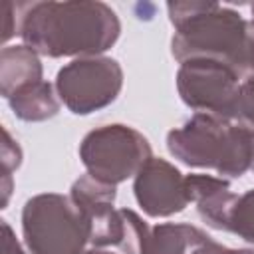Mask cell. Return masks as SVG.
Here are the masks:
<instances>
[{
  "label": "cell",
  "instance_id": "6da1fadb",
  "mask_svg": "<svg viewBox=\"0 0 254 254\" xmlns=\"http://www.w3.org/2000/svg\"><path fill=\"white\" fill-rule=\"evenodd\" d=\"M20 34L44 56L95 54L117 40L119 22L101 2H34L26 4Z\"/></svg>",
  "mask_w": 254,
  "mask_h": 254
},
{
  "label": "cell",
  "instance_id": "7a4b0ae2",
  "mask_svg": "<svg viewBox=\"0 0 254 254\" xmlns=\"http://www.w3.org/2000/svg\"><path fill=\"white\" fill-rule=\"evenodd\" d=\"M167 8L177 28L173 54L179 62L214 60L240 75L246 40L240 14L214 2H171Z\"/></svg>",
  "mask_w": 254,
  "mask_h": 254
},
{
  "label": "cell",
  "instance_id": "3957f363",
  "mask_svg": "<svg viewBox=\"0 0 254 254\" xmlns=\"http://www.w3.org/2000/svg\"><path fill=\"white\" fill-rule=\"evenodd\" d=\"M169 151L187 165L212 167L230 177L252 167L250 131L210 113H196L183 129L171 131Z\"/></svg>",
  "mask_w": 254,
  "mask_h": 254
},
{
  "label": "cell",
  "instance_id": "277c9868",
  "mask_svg": "<svg viewBox=\"0 0 254 254\" xmlns=\"http://www.w3.org/2000/svg\"><path fill=\"white\" fill-rule=\"evenodd\" d=\"M24 236L32 254H79L89 224L73 200L42 194L24 208Z\"/></svg>",
  "mask_w": 254,
  "mask_h": 254
},
{
  "label": "cell",
  "instance_id": "5b68a950",
  "mask_svg": "<svg viewBox=\"0 0 254 254\" xmlns=\"http://www.w3.org/2000/svg\"><path fill=\"white\" fill-rule=\"evenodd\" d=\"M81 159L89 177L113 187L141 169L151 157L147 141L137 131L123 125H107L83 139Z\"/></svg>",
  "mask_w": 254,
  "mask_h": 254
},
{
  "label": "cell",
  "instance_id": "8992f818",
  "mask_svg": "<svg viewBox=\"0 0 254 254\" xmlns=\"http://www.w3.org/2000/svg\"><path fill=\"white\" fill-rule=\"evenodd\" d=\"M238 87V73L214 60H189L183 62L179 71V89L185 103L224 119L232 117Z\"/></svg>",
  "mask_w": 254,
  "mask_h": 254
},
{
  "label": "cell",
  "instance_id": "52a82bcc",
  "mask_svg": "<svg viewBox=\"0 0 254 254\" xmlns=\"http://www.w3.org/2000/svg\"><path fill=\"white\" fill-rule=\"evenodd\" d=\"M121 69L113 60H79L58 73V91L73 113H89L115 99Z\"/></svg>",
  "mask_w": 254,
  "mask_h": 254
},
{
  "label": "cell",
  "instance_id": "ba28073f",
  "mask_svg": "<svg viewBox=\"0 0 254 254\" xmlns=\"http://www.w3.org/2000/svg\"><path fill=\"white\" fill-rule=\"evenodd\" d=\"M135 194L151 216H167L185 208L190 200L187 183L177 169L161 159H149L137 173Z\"/></svg>",
  "mask_w": 254,
  "mask_h": 254
},
{
  "label": "cell",
  "instance_id": "9c48e42d",
  "mask_svg": "<svg viewBox=\"0 0 254 254\" xmlns=\"http://www.w3.org/2000/svg\"><path fill=\"white\" fill-rule=\"evenodd\" d=\"M208 236L192 226L161 224L147 234L143 254H187L206 244Z\"/></svg>",
  "mask_w": 254,
  "mask_h": 254
},
{
  "label": "cell",
  "instance_id": "30bf717a",
  "mask_svg": "<svg viewBox=\"0 0 254 254\" xmlns=\"http://www.w3.org/2000/svg\"><path fill=\"white\" fill-rule=\"evenodd\" d=\"M10 103H12L14 113L28 121L46 119L58 111V103L52 95V87L44 81L34 83L30 87L14 93L10 97Z\"/></svg>",
  "mask_w": 254,
  "mask_h": 254
},
{
  "label": "cell",
  "instance_id": "8fae6325",
  "mask_svg": "<svg viewBox=\"0 0 254 254\" xmlns=\"http://www.w3.org/2000/svg\"><path fill=\"white\" fill-rule=\"evenodd\" d=\"M228 230L240 234L248 242H254V190L238 196L230 214Z\"/></svg>",
  "mask_w": 254,
  "mask_h": 254
},
{
  "label": "cell",
  "instance_id": "7c38bea8",
  "mask_svg": "<svg viewBox=\"0 0 254 254\" xmlns=\"http://www.w3.org/2000/svg\"><path fill=\"white\" fill-rule=\"evenodd\" d=\"M232 117H236L240 121V127H244L246 131L254 129V77H250L238 87Z\"/></svg>",
  "mask_w": 254,
  "mask_h": 254
},
{
  "label": "cell",
  "instance_id": "4fadbf2b",
  "mask_svg": "<svg viewBox=\"0 0 254 254\" xmlns=\"http://www.w3.org/2000/svg\"><path fill=\"white\" fill-rule=\"evenodd\" d=\"M242 69L254 71V20L246 22V40H244V62Z\"/></svg>",
  "mask_w": 254,
  "mask_h": 254
},
{
  "label": "cell",
  "instance_id": "5bb4252c",
  "mask_svg": "<svg viewBox=\"0 0 254 254\" xmlns=\"http://www.w3.org/2000/svg\"><path fill=\"white\" fill-rule=\"evenodd\" d=\"M89 254H107V252H89Z\"/></svg>",
  "mask_w": 254,
  "mask_h": 254
},
{
  "label": "cell",
  "instance_id": "9a60e30c",
  "mask_svg": "<svg viewBox=\"0 0 254 254\" xmlns=\"http://www.w3.org/2000/svg\"><path fill=\"white\" fill-rule=\"evenodd\" d=\"M252 14H254V4H252Z\"/></svg>",
  "mask_w": 254,
  "mask_h": 254
}]
</instances>
